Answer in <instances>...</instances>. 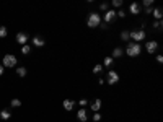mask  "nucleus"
Masks as SVG:
<instances>
[{
  "instance_id": "21",
  "label": "nucleus",
  "mask_w": 163,
  "mask_h": 122,
  "mask_svg": "<svg viewBox=\"0 0 163 122\" xmlns=\"http://www.w3.org/2000/svg\"><path fill=\"white\" fill-rule=\"evenodd\" d=\"M10 106H12V107H20V106H21V101L18 99V98H13L12 101H10Z\"/></svg>"
},
{
  "instance_id": "2",
  "label": "nucleus",
  "mask_w": 163,
  "mask_h": 122,
  "mask_svg": "<svg viewBox=\"0 0 163 122\" xmlns=\"http://www.w3.org/2000/svg\"><path fill=\"white\" fill-rule=\"evenodd\" d=\"M145 37H147L145 29H132V31H129V39H132V42H139L140 44Z\"/></svg>"
},
{
  "instance_id": "27",
  "label": "nucleus",
  "mask_w": 163,
  "mask_h": 122,
  "mask_svg": "<svg viewBox=\"0 0 163 122\" xmlns=\"http://www.w3.org/2000/svg\"><path fill=\"white\" fill-rule=\"evenodd\" d=\"M126 15H127V13L124 12V10H119V12H116V16H118V18H126Z\"/></svg>"
},
{
  "instance_id": "30",
  "label": "nucleus",
  "mask_w": 163,
  "mask_h": 122,
  "mask_svg": "<svg viewBox=\"0 0 163 122\" xmlns=\"http://www.w3.org/2000/svg\"><path fill=\"white\" fill-rule=\"evenodd\" d=\"M78 104H80L82 107H85V106L88 104V101H86V99H80V103H78Z\"/></svg>"
},
{
  "instance_id": "8",
  "label": "nucleus",
  "mask_w": 163,
  "mask_h": 122,
  "mask_svg": "<svg viewBox=\"0 0 163 122\" xmlns=\"http://www.w3.org/2000/svg\"><path fill=\"white\" fill-rule=\"evenodd\" d=\"M28 34H26V33H18V34H16V42H18V44H21V46H24L26 44V42H28Z\"/></svg>"
},
{
  "instance_id": "18",
  "label": "nucleus",
  "mask_w": 163,
  "mask_h": 122,
  "mask_svg": "<svg viewBox=\"0 0 163 122\" xmlns=\"http://www.w3.org/2000/svg\"><path fill=\"white\" fill-rule=\"evenodd\" d=\"M26 73H28V70L24 69V67H18V69H16V75H18V77H26Z\"/></svg>"
},
{
  "instance_id": "19",
  "label": "nucleus",
  "mask_w": 163,
  "mask_h": 122,
  "mask_svg": "<svg viewBox=\"0 0 163 122\" xmlns=\"http://www.w3.org/2000/svg\"><path fill=\"white\" fill-rule=\"evenodd\" d=\"M152 28H153V29H157V31H162V28H163L162 20H160V21H153V23H152Z\"/></svg>"
},
{
  "instance_id": "33",
  "label": "nucleus",
  "mask_w": 163,
  "mask_h": 122,
  "mask_svg": "<svg viewBox=\"0 0 163 122\" xmlns=\"http://www.w3.org/2000/svg\"><path fill=\"white\" fill-rule=\"evenodd\" d=\"M3 69H5L3 65H0V77H2V75H3Z\"/></svg>"
},
{
  "instance_id": "16",
  "label": "nucleus",
  "mask_w": 163,
  "mask_h": 122,
  "mask_svg": "<svg viewBox=\"0 0 163 122\" xmlns=\"http://www.w3.org/2000/svg\"><path fill=\"white\" fill-rule=\"evenodd\" d=\"M0 117L3 119V121H8V119L12 117V112H10V109H2V111H0Z\"/></svg>"
},
{
  "instance_id": "3",
  "label": "nucleus",
  "mask_w": 163,
  "mask_h": 122,
  "mask_svg": "<svg viewBox=\"0 0 163 122\" xmlns=\"http://www.w3.org/2000/svg\"><path fill=\"white\" fill-rule=\"evenodd\" d=\"M86 24H88V28H96V26H100V24H101V16H100V13H96V12L90 13L88 18H86Z\"/></svg>"
},
{
  "instance_id": "1",
  "label": "nucleus",
  "mask_w": 163,
  "mask_h": 122,
  "mask_svg": "<svg viewBox=\"0 0 163 122\" xmlns=\"http://www.w3.org/2000/svg\"><path fill=\"white\" fill-rule=\"evenodd\" d=\"M142 52V46L139 42H127L126 49H124V54H127V57H137Z\"/></svg>"
},
{
  "instance_id": "10",
  "label": "nucleus",
  "mask_w": 163,
  "mask_h": 122,
  "mask_svg": "<svg viewBox=\"0 0 163 122\" xmlns=\"http://www.w3.org/2000/svg\"><path fill=\"white\" fill-rule=\"evenodd\" d=\"M140 10H142V8H140V3H137V2H132V3L129 5V12L132 13V15H139Z\"/></svg>"
},
{
  "instance_id": "6",
  "label": "nucleus",
  "mask_w": 163,
  "mask_h": 122,
  "mask_svg": "<svg viewBox=\"0 0 163 122\" xmlns=\"http://www.w3.org/2000/svg\"><path fill=\"white\" fill-rule=\"evenodd\" d=\"M108 85H114V83H118L119 81V73L114 72V70H109V73H108Z\"/></svg>"
},
{
  "instance_id": "13",
  "label": "nucleus",
  "mask_w": 163,
  "mask_h": 122,
  "mask_svg": "<svg viewBox=\"0 0 163 122\" xmlns=\"http://www.w3.org/2000/svg\"><path fill=\"white\" fill-rule=\"evenodd\" d=\"M62 106H64L65 111H72L73 106H75V101H72V99H64V101H62Z\"/></svg>"
},
{
  "instance_id": "29",
  "label": "nucleus",
  "mask_w": 163,
  "mask_h": 122,
  "mask_svg": "<svg viewBox=\"0 0 163 122\" xmlns=\"http://www.w3.org/2000/svg\"><path fill=\"white\" fill-rule=\"evenodd\" d=\"M108 7H109L108 3H101V5H100V10H103V12H108Z\"/></svg>"
},
{
  "instance_id": "22",
  "label": "nucleus",
  "mask_w": 163,
  "mask_h": 122,
  "mask_svg": "<svg viewBox=\"0 0 163 122\" xmlns=\"http://www.w3.org/2000/svg\"><path fill=\"white\" fill-rule=\"evenodd\" d=\"M93 73H96V75H98V73H103V65L101 64L95 65V67H93Z\"/></svg>"
},
{
  "instance_id": "28",
  "label": "nucleus",
  "mask_w": 163,
  "mask_h": 122,
  "mask_svg": "<svg viewBox=\"0 0 163 122\" xmlns=\"http://www.w3.org/2000/svg\"><path fill=\"white\" fill-rule=\"evenodd\" d=\"M91 119H93L95 122H100V121H101V114H100V112H95V114H93V117H91Z\"/></svg>"
},
{
  "instance_id": "17",
  "label": "nucleus",
  "mask_w": 163,
  "mask_h": 122,
  "mask_svg": "<svg viewBox=\"0 0 163 122\" xmlns=\"http://www.w3.org/2000/svg\"><path fill=\"white\" fill-rule=\"evenodd\" d=\"M113 62H114L113 57H104V60H103V67H108V69H111V67H113Z\"/></svg>"
},
{
  "instance_id": "12",
  "label": "nucleus",
  "mask_w": 163,
  "mask_h": 122,
  "mask_svg": "<svg viewBox=\"0 0 163 122\" xmlns=\"http://www.w3.org/2000/svg\"><path fill=\"white\" fill-rule=\"evenodd\" d=\"M124 55V49L122 47H114L113 49V52H111V57L113 59H119V57Z\"/></svg>"
},
{
  "instance_id": "25",
  "label": "nucleus",
  "mask_w": 163,
  "mask_h": 122,
  "mask_svg": "<svg viewBox=\"0 0 163 122\" xmlns=\"http://www.w3.org/2000/svg\"><path fill=\"white\" fill-rule=\"evenodd\" d=\"M111 5H113L114 8H121L122 7V0H113V2H111Z\"/></svg>"
},
{
  "instance_id": "32",
  "label": "nucleus",
  "mask_w": 163,
  "mask_h": 122,
  "mask_svg": "<svg viewBox=\"0 0 163 122\" xmlns=\"http://www.w3.org/2000/svg\"><path fill=\"white\" fill-rule=\"evenodd\" d=\"M152 10H153V8H145V13L147 15H152Z\"/></svg>"
},
{
  "instance_id": "5",
  "label": "nucleus",
  "mask_w": 163,
  "mask_h": 122,
  "mask_svg": "<svg viewBox=\"0 0 163 122\" xmlns=\"http://www.w3.org/2000/svg\"><path fill=\"white\" fill-rule=\"evenodd\" d=\"M145 51H147L148 54H155L157 51H158V42H157V41H147Z\"/></svg>"
},
{
  "instance_id": "20",
  "label": "nucleus",
  "mask_w": 163,
  "mask_h": 122,
  "mask_svg": "<svg viewBox=\"0 0 163 122\" xmlns=\"http://www.w3.org/2000/svg\"><path fill=\"white\" fill-rule=\"evenodd\" d=\"M29 52H31V46H28V44L21 46V54H23V55H28Z\"/></svg>"
},
{
  "instance_id": "11",
  "label": "nucleus",
  "mask_w": 163,
  "mask_h": 122,
  "mask_svg": "<svg viewBox=\"0 0 163 122\" xmlns=\"http://www.w3.org/2000/svg\"><path fill=\"white\" fill-rule=\"evenodd\" d=\"M31 41H33V46H34V47H42V46L46 44V41L42 39L41 36H34Z\"/></svg>"
},
{
  "instance_id": "26",
  "label": "nucleus",
  "mask_w": 163,
  "mask_h": 122,
  "mask_svg": "<svg viewBox=\"0 0 163 122\" xmlns=\"http://www.w3.org/2000/svg\"><path fill=\"white\" fill-rule=\"evenodd\" d=\"M143 7L145 8H153V0H143Z\"/></svg>"
},
{
  "instance_id": "9",
  "label": "nucleus",
  "mask_w": 163,
  "mask_h": 122,
  "mask_svg": "<svg viewBox=\"0 0 163 122\" xmlns=\"http://www.w3.org/2000/svg\"><path fill=\"white\" fill-rule=\"evenodd\" d=\"M77 119L80 122H86V121H88V112H86L85 107H82V109L77 112Z\"/></svg>"
},
{
  "instance_id": "14",
  "label": "nucleus",
  "mask_w": 163,
  "mask_h": 122,
  "mask_svg": "<svg viewBox=\"0 0 163 122\" xmlns=\"http://www.w3.org/2000/svg\"><path fill=\"white\" fill-rule=\"evenodd\" d=\"M152 15H153V18H157V21H160V20H162V16H163L162 8H160V7H155L153 10H152Z\"/></svg>"
},
{
  "instance_id": "31",
  "label": "nucleus",
  "mask_w": 163,
  "mask_h": 122,
  "mask_svg": "<svg viewBox=\"0 0 163 122\" xmlns=\"http://www.w3.org/2000/svg\"><path fill=\"white\" fill-rule=\"evenodd\" d=\"M157 62H158V64H162V62H163V57L160 55V54H158V55H157Z\"/></svg>"
},
{
  "instance_id": "7",
  "label": "nucleus",
  "mask_w": 163,
  "mask_h": 122,
  "mask_svg": "<svg viewBox=\"0 0 163 122\" xmlns=\"http://www.w3.org/2000/svg\"><path fill=\"white\" fill-rule=\"evenodd\" d=\"M116 12L114 10H108V12L104 13V23L108 24V23H113V21H116Z\"/></svg>"
},
{
  "instance_id": "24",
  "label": "nucleus",
  "mask_w": 163,
  "mask_h": 122,
  "mask_svg": "<svg viewBox=\"0 0 163 122\" xmlns=\"http://www.w3.org/2000/svg\"><path fill=\"white\" fill-rule=\"evenodd\" d=\"M127 39H129V31L124 29V31H121V41H126L127 42Z\"/></svg>"
},
{
  "instance_id": "15",
  "label": "nucleus",
  "mask_w": 163,
  "mask_h": 122,
  "mask_svg": "<svg viewBox=\"0 0 163 122\" xmlns=\"http://www.w3.org/2000/svg\"><path fill=\"white\" fill-rule=\"evenodd\" d=\"M91 109H93L95 112H100V109H101V99H95V101L91 103Z\"/></svg>"
},
{
  "instance_id": "4",
  "label": "nucleus",
  "mask_w": 163,
  "mask_h": 122,
  "mask_svg": "<svg viewBox=\"0 0 163 122\" xmlns=\"http://www.w3.org/2000/svg\"><path fill=\"white\" fill-rule=\"evenodd\" d=\"M16 64H18V60H16V57L13 55V54H5L3 55V60H2V65H3V67L12 69V67H15Z\"/></svg>"
},
{
  "instance_id": "23",
  "label": "nucleus",
  "mask_w": 163,
  "mask_h": 122,
  "mask_svg": "<svg viewBox=\"0 0 163 122\" xmlns=\"http://www.w3.org/2000/svg\"><path fill=\"white\" fill-rule=\"evenodd\" d=\"M7 34H8L7 26H0V37H7Z\"/></svg>"
}]
</instances>
